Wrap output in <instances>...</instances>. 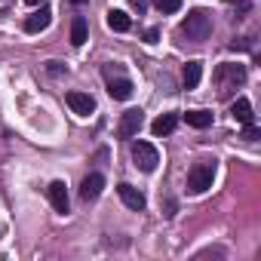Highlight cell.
Masks as SVG:
<instances>
[{
	"instance_id": "22",
	"label": "cell",
	"mask_w": 261,
	"mask_h": 261,
	"mask_svg": "<svg viewBox=\"0 0 261 261\" xmlns=\"http://www.w3.org/2000/svg\"><path fill=\"white\" fill-rule=\"evenodd\" d=\"M133 7H136L139 13H145V10H148V0H133Z\"/></svg>"
},
{
	"instance_id": "8",
	"label": "cell",
	"mask_w": 261,
	"mask_h": 261,
	"mask_svg": "<svg viewBox=\"0 0 261 261\" xmlns=\"http://www.w3.org/2000/svg\"><path fill=\"white\" fill-rule=\"evenodd\" d=\"M101 191H105V175L101 172H89L83 178V185H80V200L83 203H92V200L101 197Z\"/></svg>"
},
{
	"instance_id": "4",
	"label": "cell",
	"mask_w": 261,
	"mask_h": 261,
	"mask_svg": "<svg viewBox=\"0 0 261 261\" xmlns=\"http://www.w3.org/2000/svg\"><path fill=\"white\" fill-rule=\"evenodd\" d=\"M105 80H108V95L114 101H126L129 95H133V80H129L120 68L105 65Z\"/></svg>"
},
{
	"instance_id": "17",
	"label": "cell",
	"mask_w": 261,
	"mask_h": 261,
	"mask_svg": "<svg viewBox=\"0 0 261 261\" xmlns=\"http://www.w3.org/2000/svg\"><path fill=\"white\" fill-rule=\"evenodd\" d=\"M185 120H188V126H194V129H206V126H212V114H209V111H188Z\"/></svg>"
},
{
	"instance_id": "9",
	"label": "cell",
	"mask_w": 261,
	"mask_h": 261,
	"mask_svg": "<svg viewBox=\"0 0 261 261\" xmlns=\"http://www.w3.org/2000/svg\"><path fill=\"white\" fill-rule=\"evenodd\" d=\"M49 22H53V10H49L46 4H40V10L25 19V31H28V34H40V31L49 28Z\"/></svg>"
},
{
	"instance_id": "5",
	"label": "cell",
	"mask_w": 261,
	"mask_h": 261,
	"mask_svg": "<svg viewBox=\"0 0 261 261\" xmlns=\"http://www.w3.org/2000/svg\"><path fill=\"white\" fill-rule=\"evenodd\" d=\"M133 160L142 172H154L157 163H160V154L151 142H133Z\"/></svg>"
},
{
	"instance_id": "19",
	"label": "cell",
	"mask_w": 261,
	"mask_h": 261,
	"mask_svg": "<svg viewBox=\"0 0 261 261\" xmlns=\"http://www.w3.org/2000/svg\"><path fill=\"white\" fill-rule=\"evenodd\" d=\"M227 4H237V13H249L252 0H227Z\"/></svg>"
},
{
	"instance_id": "6",
	"label": "cell",
	"mask_w": 261,
	"mask_h": 261,
	"mask_svg": "<svg viewBox=\"0 0 261 261\" xmlns=\"http://www.w3.org/2000/svg\"><path fill=\"white\" fill-rule=\"evenodd\" d=\"M142 126H145V111H142V108H129V111L120 117L117 136H120V139H136Z\"/></svg>"
},
{
	"instance_id": "20",
	"label": "cell",
	"mask_w": 261,
	"mask_h": 261,
	"mask_svg": "<svg viewBox=\"0 0 261 261\" xmlns=\"http://www.w3.org/2000/svg\"><path fill=\"white\" fill-rule=\"evenodd\" d=\"M46 68H49V74H56V77L65 74V65H62V62H46Z\"/></svg>"
},
{
	"instance_id": "11",
	"label": "cell",
	"mask_w": 261,
	"mask_h": 261,
	"mask_svg": "<svg viewBox=\"0 0 261 261\" xmlns=\"http://www.w3.org/2000/svg\"><path fill=\"white\" fill-rule=\"evenodd\" d=\"M49 203H53V209L56 212H71V200H68V188H65V181H53L49 185Z\"/></svg>"
},
{
	"instance_id": "7",
	"label": "cell",
	"mask_w": 261,
	"mask_h": 261,
	"mask_svg": "<svg viewBox=\"0 0 261 261\" xmlns=\"http://www.w3.org/2000/svg\"><path fill=\"white\" fill-rule=\"evenodd\" d=\"M65 101H68L71 111L80 114V117H89V114L95 111V98H92L89 92H80V89H71V92L65 95Z\"/></svg>"
},
{
	"instance_id": "13",
	"label": "cell",
	"mask_w": 261,
	"mask_h": 261,
	"mask_svg": "<svg viewBox=\"0 0 261 261\" xmlns=\"http://www.w3.org/2000/svg\"><path fill=\"white\" fill-rule=\"evenodd\" d=\"M230 114H233V120L243 123V126H252V123H255V114H252V101H249V98H237V101L230 105Z\"/></svg>"
},
{
	"instance_id": "24",
	"label": "cell",
	"mask_w": 261,
	"mask_h": 261,
	"mask_svg": "<svg viewBox=\"0 0 261 261\" xmlns=\"http://www.w3.org/2000/svg\"><path fill=\"white\" fill-rule=\"evenodd\" d=\"M25 4H31V7H40V4H46V0H25Z\"/></svg>"
},
{
	"instance_id": "21",
	"label": "cell",
	"mask_w": 261,
	"mask_h": 261,
	"mask_svg": "<svg viewBox=\"0 0 261 261\" xmlns=\"http://www.w3.org/2000/svg\"><path fill=\"white\" fill-rule=\"evenodd\" d=\"M243 139H246V142H255V139H258V129H255V123H252V126H246Z\"/></svg>"
},
{
	"instance_id": "15",
	"label": "cell",
	"mask_w": 261,
	"mask_h": 261,
	"mask_svg": "<svg viewBox=\"0 0 261 261\" xmlns=\"http://www.w3.org/2000/svg\"><path fill=\"white\" fill-rule=\"evenodd\" d=\"M108 28L123 34V31H129V28H133V22H129V16H126L123 10H111V13H108Z\"/></svg>"
},
{
	"instance_id": "23",
	"label": "cell",
	"mask_w": 261,
	"mask_h": 261,
	"mask_svg": "<svg viewBox=\"0 0 261 261\" xmlns=\"http://www.w3.org/2000/svg\"><path fill=\"white\" fill-rule=\"evenodd\" d=\"M145 37H148V43H154V40H157V28H148Z\"/></svg>"
},
{
	"instance_id": "16",
	"label": "cell",
	"mask_w": 261,
	"mask_h": 261,
	"mask_svg": "<svg viewBox=\"0 0 261 261\" xmlns=\"http://www.w3.org/2000/svg\"><path fill=\"white\" fill-rule=\"evenodd\" d=\"M200 77H203V65L200 62H188L185 65V89H197Z\"/></svg>"
},
{
	"instance_id": "25",
	"label": "cell",
	"mask_w": 261,
	"mask_h": 261,
	"mask_svg": "<svg viewBox=\"0 0 261 261\" xmlns=\"http://www.w3.org/2000/svg\"><path fill=\"white\" fill-rule=\"evenodd\" d=\"M71 4H77V7H80V4H89V0H71Z\"/></svg>"
},
{
	"instance_id": "1",
	"label": "cell",
	"mask_w": 261,
	"mask_h": 261,
	"mask_svg": "<svg viewBox=\"0 0 261 261\" xmlns=\"http://www.w3.org/2000/svg\"><path fill=\"white\" fill-rule=\"evenodd\" d=\"M243 83H246V68L240 62H224V65L215 68V86H218V95L221 98L233 95Z\"/></svg>"
},
{
	"instance_id": "14",
	"label": "cell",
	"mask_w": 261,
	"mask_h": 261,
	"mask_svg": "<svg viewBox=\"0 0 261 261\" xmlns=\"http://www.w3.org/2000/svg\"><path fill=\"white\" fill-rule=\"evenodd\" d=\"M89 40V28H86V19L83 16H77L74 22H71V43L74 46H83Z\"/></svg>"
},
{
	"instance_id": "3",
	"label": "cell",
	"mask_w": 261,
	"mask_h": 261,
	"mask_svg": "<svg viewBox=\"0 0 261 261\" xmlns=\"http://www.w3.org/2000/svg\"><path fill=\"white\" fill-rule=\"evenodd\" d=\"M212 181H215V160H203V163L191 166V172H188V194L197 197V194L209 191Z\"/></svg>"
},
{
	"instance_id": "10",
	"label": "cell",
	"mask_w": 261,
	"mask_h": 261,
	"mask_svg": "<svg viewBox=\"0 0 261 261\" xmlns=\"http://www.w3.org/2000/svg\"><path fill=\"white\" fill-rule=\"evenodd\" d=\"M117 194H120V200H123L129 209H133V212H142V209H145V203H148V200H145V194H142L139 188L126 185V181H123V185H117Z\"/></svg>"
},
{
	"instance_id": "12",
	"label": "cell",
	"mask_w": 261,
	"mask_h": 261,
	"mask_svg": "<svg viewBox=\"0 0 261 261\" xmlns=\"http://www.w3.org/2000/svg\"><path fill=\"white\" fill-rule=\"evenodd\" d=\"M175 126H178V114H160V117L151 123V133H154L157 139H163V136L175 133Z\"/></svg>"
},
{
	"instance_id": "18",
	"label": "cell",
	"mask_w": 261,
	"mask_h": 261,
	"mask_svg": "<svg viewBox=\"0 0 261 261\" xmlns=\"http://www.w3.org/2000/svg\"><path fill=\"white\" fill-rule=\"evenodd\" d=\"M157 10H160L163 16H172V13L181 10V0H157Z\"/></svg>"
},
{
	"instance_id": "2",
	"label": "cell",
	"mask_w": 261,
	"mask_h": 261,
	"mask_svg": "<svg viewBox=\"0 0 261 261\" xmlns=\"http://www.w3.org/2000/svg\"><path fill=\"white\" fill-rule=\"evenodd\" d=\"M178 31H181L188 40H194V43L209 40V37H212V16H209V10H191Z\"/></svg>"
}]
</instances>
